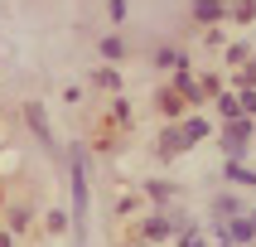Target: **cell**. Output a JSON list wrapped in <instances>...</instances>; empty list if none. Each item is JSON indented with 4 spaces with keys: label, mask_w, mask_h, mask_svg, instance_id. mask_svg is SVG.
Listing matches in <instances>:
<instances>
[{
    "label": "cell",
    "mask_w": 256,
    "mask_h": 247,
    "mask_svg": "<svg viewBox=\"0 0 256 247\" xmlns=\"http://www.w3.org/2000/svg\"><path fill=\"white\" fill-rule=\"evenodd\" d=\"M72 242L87 247V213H92V194H87V165H82V145H72Z\"/></svg>",
    "instance_id": "1"
},
{
    "label": "cell",
    "mask_w": 256,
    "mask_h": 247,
    "mask_svg": "<svg viewBox=\"0 0 256 247\" xmlns=\"http://www.w3.org/2000/svg\"><path fill=\"white\" fill-rule=\"evenodd\" d=\"M252 131H256L252 116H237V121H228V126H222L218 145L228 150V160H242V155H246V145H252Z\"/></svg>",
    "instance_id": "2"
},
{
    "label": "cell",
    "mask_w": 256,
    "mask_h": 247,
    "mask_svg": "<svg viewBox=\"0 0 256 247\" xmlns=\"http://www.w3.org/2000/svg\"><path fill=\"white\" fill-rule=\"evenodd\" d=\"M24 121H29V131L39 136V145H44V150H58V141H54V126H48V112H44L39 102H24Z\"/></svg>",
    "instance_id": "3"
},
{
    "label": "cell",
    "mask_w": 256,
    "mask_h": 247,
    "mask_svg": "<svg viewBox=\"0 0 256 247\" xmlns=\"http://www.w3.org/2000/svg\"><path fill=\"white\" fill-rule=\"evenodd\" d=\"M188 15H194L198 25L213 29L218 20H228V0H188Z\"/></svg>",
    "instance_id": "4"
},
{
    "label": "cell",
    "mask_w": 256,
    "mask_h": 247,
    "mask_svg": "<svg viewBox=\"0 0 256 247\" xmlns=\"http://www.w3.org/2000/svg\"><path fill=\"white\" fill-rule=\"evenodd\" d=\"M155 150H160V160L184 155V150H188V136H184V126H164V136L155 141Z\"/></svg>",
    "instance_id": "5"
},
{
    "label": "cell",
    "mask_w": 256,
    "mask_h": 247,
    "mask_svg": "<svg viewBox=\"0 0 256 247\" xmlns=\"http://www.w3.org/2000/svg\"><path fill=\"white\" fill-rule=\"evenodd\" d=\"M228 237H232V242H237V247H252V237H256V213H237V218H228Z\"/></svg>",
    "instance_id": "6"
},
{
    "label": "cell",
    "mask_w": 256,
    "mask_h": 247,
    "mask_svg": "<svg viewBox=\"0 0 256 247\" xmlns=\"http://www.w3.org/2000/svg\"><path fill=\"white\" fill-rule=\"evenodd\" d=\"M237 213H246V208L232 199V194H218V199L208 203V218H213V223H228V218H237Z\"/></svg>",
    "instance_id": "7"
},
{
    "label": "cell",
    "mask_w": 256,
    "mask_h": 247,
    "mask_svg": "<svg viewBox=\"0 0 256 247\" xmlns=\"http://www.w3.org/2000/svg\"><path fill=\"white\" fill-rule=\"evenodd\" d=\"M174 92H179L184 102H203V83H198V78H188L184 68H179V78H174Z\"/></svg>",
    "instance_id": "8"
},
{
    "label": "cell",
    "mask_w": 256,
    "mask_h": 247,
    "mask_svg": "<svg viewBox=\"0 0 256 247\" xmlns=\"http://www.w3.org/2000/svg\"><path fill=\"white\" fill-rule=\"evenodd\" d=\"M97 54L106 58V63H121V58H126V39H121V34H106V39L97 44Z\"/></svg>",
    "instance_id": "9"
},
{
    "label": "cell",
    "mask_w": 256,
    "mask_h": 247,
    "mask_svg": "<svg viewBox=\"0 0 256 247\" xmlns=\"http://www.w3.org/2000/svg\"><path fill=\"white\" fill-rule=\"evenodd\" d=\"M213 107H218V116H228V121H237V116H242V102H237V92H218Z\"/></svg>",
    "instance_id": "10"
},
{
    "label": "cell",
    "mask_w": 256,
    "mask_h": 247,
    "mask_svg": "<svg viewBox=\"0 0 256 247\" xmlns=\"http://www.w3.org/2000/svg\"><path fill=\"white\" fill-rule=\"evenodd\" d=\"M145 194H150V203H160V208H164V203H170L179 189H174L170 179H150V184H145Z\"/></svg>",
    "instance_id": "11"
},
{
    "label": "cell",
    "mask_w": 256,
    "mask_h": 247,
    "mask_svg": "<svg viewBox=\"0 0 256 247\" xmlns=\"http://www.w3.org/2000/svg\"><path fill=\"white\" fill-rule=\"evenodd\" d=\"M222 174H228L232 184H246V189H252V184H256V170H246L242 160H228V170H222Z\"/></svg>",
    "instance_id": "12"
},
{
    "label": "cell",
    "mask_w": 256,
    "mask_h": 247,
    "mask_svg": "<svg viewBox=\"0 0 256 247\" xmlns=\"http://www.w3.org/2000/svg\"><path fill=\"white\" fill-rule=\"evenodd\" d=\"M92 87H102V92H121V78H116V68H92Z\"/></svg>",
    "instance_id": "13"
},
{
    "label": "cell",
    "mask_w": 256,
    "mask_h": 247,
    "mask_svg": "<svg viewBox=\"0 0 256 247\" xmlns=\"http://www.w3.org/2000/svg\"><path fill=\"white\" fill-rule=\"evenodd\" d=\"M145 237H150V242H164V237H170V218H164V213H155V218H150V223H145Z\"/></svg>",
    "instance_id": "14"
},
{
    "label": "cell",
    "mask_w": 256,
    "mask_h": 247,
    "mask_svg": "<svg viewBox=\"0 0 256 247\" xmlns=\"http://www.w3.org/2000/svg\"><path fill=\"white\" fill-rule=\"evenodd\" d=\"M155 107H160V112H164V116L174 121V116L184 112V97H179V92H160V97H155Z\"/></svg>",
    "instance_id": "15"
},
{
    "label": "cell",
    "mask_w": 256,
    "mask_h": 247,
    "mask_svg": "<svg viewBox=\"0 0 256 247\" xmlns=\"http://www.w3.org/2000/svg\"><path fill=\"white\" fill-rule=\"evenodd\" d=\"M228 20H237V25H252V20H256V0H237V5H228Z\"/></svg>",
    "instance_id": "16"
},
{
    "label": "cell",
    "mask_w": 256,
    "mask_h": 247,
    "mask_svg": "<svg viewBox=\"0 0 256 247\" xmlns=\"http://www.w3.org/2000/svg\"><path fill=\"white\" fill-rule=\"evenodd\" d=\"M155 68H184V54L164 44V49H155Z\"/></svg>",
    "instance_id": "17"
},
{
    "label": "cell",
    "mask_w": 256,
    "mask_h": 247,
    "mask_svg": "<svg viewBox=\"0 0 256 247\" xmlns=\"http://www.w3.org/2000/svg\"><path fill=\"white\" fill-rule=\"evenodd\" d=\"M184 136H188V145H198L203 136H213V126H208L203 116H194V121H184Z\"/></svg>",
    "instance_id": "18"
},
{
    "label": "cell",
    "mask_w": 256,
    "mask_h": 247,
    "mask_svg": "<svg viewBox=\"0 0 256 247\" xmlns=\"http://www.w3.org/2000/svg\"><path fill=\"white\" fill-rule=\"evenodd\" d=\"M130 5H126V0H106V20H112V25H126V20H130Z\"/></svg>",
    "instance_id": "19"
},
{
    "label": "cell",
    "mask_w": 256,
    "mask_h": 247,
    "mask_svg": "<svg viewBox=\"0 0 256 247\" xmlns=\"http://www.w3.org/2000/svg\"><path fill=\"white\" fill-rule=\"evenodd\" d=\"M246 58H252V49H246V44H232V49H228V63H232V68H242Z\"/></svg>",
    "instance_id": "20"
},
{
    "label": "cell",
    "mask_w": 256,
    "mask_h": 247,
    "mask_svg": "<svg viewBox=\"0 0 256 247\" xmlns=\"http://www.w3.org/2000/svg\"><path fill=\"white\" fill-rule=\"evenodd\" d=\"M68 228V213H63V208H54V213H48V232H63Z\"/></svg>",
    "instance_id": "21"
},
{
    "label": "cell",
    "mask_w": 256,
    "mask_h": 247,
    "mask_svg": "<svg viewBox=\"0 0 256 247\" xmlns=\"http://www.w3.org/2000/svg\"><path fill=\"white\" fill-rule=\"evenodd\" d=\"M112 116H116V121H130V102L116 97V102H112Z\"/></svg>",
    "instance_id": "22"
},
{
    "label": "cell",
    "mask_w": 256,
    "mask_h": 247,
    "mask_svg": "<svg viewBox=\"0 0 256 247\" xmlns=\"http://www.w3.org/2000/svg\"><path fill=\"white\" fill-rule=\"evenodd\" d=\"M237 102H242V116H256V92H237Z\"/></svg>",
    "instance_id": "23"
},
{
    "label": "cell",
    "mask_w": 256,
    "mask_h": 247,
    "mask_svg": "<svg viewBox=\"0 0 256 247\" xmlns=\"http://www.w3.org/2000/svg\"><path fill=\"white\" fill-rule=\"evenodd\" d=\"M179 247H208V242H203V232H194V228H188L184 237H179Z\"/></svg>",
    "instance_id": "24"
},
{
    "label": "cell",
    "mask_w": 256,
    "mask_h": 247,
    "mask_svg": "<svg viewBox=\"0 0 256 247\" xmlns=\"http://www.w3.org/2000/svg\"><path fill=\"white\" fill-rule=\"evenodd\" d=\"M24 223H29V213H24V208H10V228L20 232V228H24Z\"/></svg>",
    "instance_id": "25"
},
{
    "label": "cell",
    "mask_w": 256,
    "mask_h": 247,
    "mask_svg": "<svg viewBox=\"0 0 256 247\" xmlns=\"http://www.w3.org/2000/svg\"><path fill=\"white\" fill-rule=\"evenodd\" d=\"M0 247H14V237H10V232H0Z\"/></svg>",
    "instance_id": "26"
},
{
    "label": "cell",
    "mask_w": 256,
    "mask_h": 247,
    "mask_svg": "<svg viewBox=\"0 0 256 247\" xmlns=\"http://www.w3.org/2000/svg\"><path fill=\"white\" fill-rule=\"evenodd\" d=\"M252 141H256V131H252Z\"/></svg>",
    "instance_id": "27"
}]
</instances>
